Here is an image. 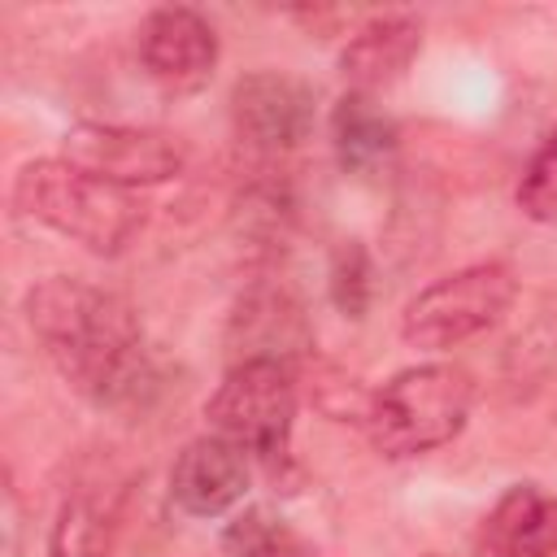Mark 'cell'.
<instances>
[{
  "mask_svg": "<svg viewBox=\"0 0 557 557\" xmlns=\"http://www.w3.org/2000/svg\"><path fill=\"white\" fill-rule=\"evenodd\" d=\"M22 313L57 374L91 405L131 409L152 396L157 370L126 296L74 274H52L26 292Z\"/></svg>",
  "mask_w": 557,
  "mask_h": 557,
  "instance_id": "6da1fadb",
  "label": "cell"
},
{
  "mask_svg": "<svg viewBox=\"0 0 557 557\" xmlns=\"http://www.w3.org/2000/svg\"><path fill=\"white\" fill-rule=\"evenodd\" d=\"M13 205L22 218L65 235L70 244L117 257L144 226V200L139 191H126L117 183H104L87 170H78L65 157H39L26 161L13 174Z\"/></svg>",
  "mask_w": 557,
  "mask_h": 557,
  "instance_id": "7a4b0ae2",
  "label": "cell"
},
{
  "mask_svg": "<svg viewBox=\"0 0 557 557\" xmlns=\"http://www.w3.org/2000/svg\"><path fill=\"white\" fill-rule=\"evenodd\" d=\"M474 405V379L470 370L453 361H422L400 374H392L366 409V435L379 457L409 461L422 453H435L461 435Z\"/></svg>",
  "mask_w": 557,
  "mask_h": 557,
  "instance_id": "3957f363",
  "label": "cell"
},
{
  "mask_svg": "<svg viewBox=\"0 0 557 557\" xmlns=\"http://www.w3.org/2000/svg\"><path fill=\"white\" fill-rule=\"evenodd\" d=\"M209 431L239 444L248 457L265 461L270 470L287 461L292 453V426H296V366L248 357L235 361L213 396L205 400Z\"/></svg>",
  "mask_w": 557,
  "mask_h": 557,
  "instance_id": "277c9868",
  "label": "cell"
},
{
  "mask_svg": "<svg viewBox=\"0 0 557 557\" xmlns=\"http://www.w3.org/2000/svg\"><path fill=\"white\" fill-rule=\"evenodd\" d=\"M518 300V274L509 261L461 265L422 287L400 313V339L422 352H448L492 331Z\"/></svg>",
  "mask_w": 557,
  "mask_h": 557,
  "instance_id": "5b68a950",
  "label": "cell"
},
{
  "mask_svg": "<svg viewBox=\"0 0 557 557\" xmlns=\"http://www.w3.org/2000/svg\"><path fill=\"white\" fill-rule=\"evenodd\" d=\"M61 157L78 170L117 183L126 191L170 183L187 170V139L161 126H122V122H78L61 139Z\"/></svg>",
  "mask_w": 557,
  "mask_h": 557,
  "instance_id": "8992f818",
  "label": "cell"
},
{
  "mask_svg": "<svg viewBox=\"0 0 557 557\" xmlns=\"http://www.w3.org/2000/svg\"><path fill=\"white\" fill-rule=\"evenodd\" d=\"M231 126L252 152L283 157L313 131V87L287 70H252L231 87Z\"/></svg>",
  "mask_w": 557,
  "mask_h": 557,
  "instance_id": "52a82bcc",
  "label": "cell"
},
{
  "mask_svg": "<svg viewBox=\"0 0 557 557\" xmlns=\"http://www.w3.org/2000/svg\"><path fill=\"white\" fill-rule=\"evenodd\" d=\"M139 61L148 78L170 96H191L213 78L218 30L187 4L152 9L139 26Z\"/></svg>",
  "mask_w": 557,
  "mask_h": 557,
  "instance_id": "ba28073f",
  "label": "cell"
},
{
  "mask_svg": "<svg viewBox=\"0 0 557 557\" xmlns=\"http://www.w3.org/2000/svg\"><path fill=\"white\" fill-rule=\"evenodd\" d=\"M248 492V453L222 435H196L170 466V500L187 518H222Z\"/></svg>",
  "mask_w": 557,
  "mask_h": 557,
  "instance_id": "9c48e42d",
  "label": "cell"
},
{
  "mask_svg": "<svg viewBox=\"0 0 557 557\" xmlns=\"http://www.w3.org/2000/svg\"><path fill=\"white\" fill-rule=\"evenodd\" d=\"M422 52V17L392 9V13H374L366 17L339 48V74L348 83V91L374 96L383 87H392L413 57Z\"/></svg>",
  "mask_w": 557,
  "mask_h": 557,
  "instance_id": "30bf717a",
  "label": "cell"
},
{
  "mask_svg": "<svg viewBox=\"0 0 557 557\" xmlns=\"http://www.w3.org/2000/svg\"><path fill=\"white\" fill-rule=\"evenodd\" d=\"M226 344L235 348V361L270 357V361H287V366H296V357H305L313 348L309 322H305L296 296L283 287H248L231 313Z\"/></svg>",
  "mask_w": 557,
  "mask_h": 557,
  "instance_id": "8fae6325",
  "label": "cell"
},
{
  "mask_svg": "<svg viewBox=\"0 0 557 557\" xmlns=\"http://www.w3.org/2000/svg\"><path fill=\"white\" fill-rule=\"evenodd\" d=\"M492 557H557V496L540 483H513L483 518Z\"/></svg>",
  "mask_w": 557,
  "mask_h": 557,
  "instance_id": "7c38bea8",
  "label": "cell"
},
{
  "mask_svg": "<svg viewBox=\"0 0 557 557\" xmlns=\"http://www.w3.org/2000/svg\"><path fill=\"white\" fill-rule=\"evenodd\" d=\"M400 148L396 122L374 104V96L344 91L331 109V152L344 174L352 178H379L392 170Z\"/></svg>",
  "mask_w": 557,
  "mask_h": 557,
  "instance_id": "4fadbf2b",
  "label": "cell"
},
{
  "mask_svg": "<svg viewBox=\"0 0 557 557\" xmlns=\"http://www.w3.org/2000/svg\"><path fill=\"white\" fill-rule=\"evenodd\" d=\"M222 553L226 557H309L296 527L265 505H248L222 527Z\"/></svg>",
  "mask_w": 557,
  "mask_h": 557,
  "instance_id": "5bb4252c",
  "label": "cell"
},
{
  "mask_svg": "<svg viewBox=\"0 0 557 557\" xmlns=\"http://www.w3.org/2000/svg\"><path fill=\"white\" fill-rule=\"evenodd\" d=\"M374 287L379 283H374V257H370V248L361 239H339L335 252H331V261H326V296H331V305L344 318L361 322L370 313V305H374Z\"/></svg>",
  "mask_w": 557,
  "mask_h": 557,
  "instance_id": "9a60e30c",
  "label": "cell"
},
{
  "mask_svg": "<svg viewBox=\"0 0 557 557\" xmlns=\"http://www.w3.org/2000/svg\"><path fill=\"white\" fill-rule=\"evenodd\" d=\"M48 557H109V522L91 496H65L48 527Z\"/></svg>",
  "mask_w": 557,
  "mask_h": 557,
  "instance_id": "2e32d148",
  "label": "cell"
},
{
  "mask_svg": "<svg viewBox=\"0 0 557 557\" xmlns=\"http://www.w3.org/2000/svg\"><path fill=\"white\" fill-rule=\"evenodd\" d=\"M513 200H518L522 218H531L540 226H557V126L540 139V148L522 165Z\"/></svg>",
  "mask_w": 557,
  "mask_h": 557,
  "instance_id": "e0dca14e",
  "label": "cell"
},
{
  "mask_svg": "<svg viewBox=\"0 0 557 557\" xmlns=\"http://www.w3.org/2000/svg\"><path fill=\"white\" fill-rule=\"evenodd\" d=\"M235 213H239V222H244L248 235L274 244V239H283L287 226H292V196H287L283 183H278V187H274V183H257V187H248V191L239 196Z\"/></svg>",
  "mask_w": 557,
  "mask_h": 557,
  "instance_id": "ac0fdd59",
  "label": "cell"
},
{
  "mask_svg": "<svg viewBox=\"0 0 557 557\" xmlns=\"http://www.w3.org/2000/svg\"><path fill=\"white\" fill-rule=\"evenodd\" d=\"M422 557H440V553H422Z\"/></svg>",
  "mask_w": 557,
  "mask_h": 557,
  "instance_id": "d6986e66",
  "label": "cell"
}]
</instances>
